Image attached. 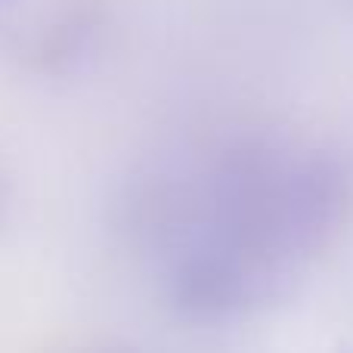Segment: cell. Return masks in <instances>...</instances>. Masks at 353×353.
<instances>
[{
    "label": "cell",
    "mask_w": 353,
    "mask_h": 353,
    "mask_svg": "<svg viewBox=\"0 0 353 353\" xmlns=\"http://www.w3.org/2000/svg\"><path fill=\"white\" fill-rule=\"evenodd\" d=\"M338 353H353V338H350L347 344H341V350H338Z\"/></svg>",
    "instance_id": "obj_1"
}]
</instances>
